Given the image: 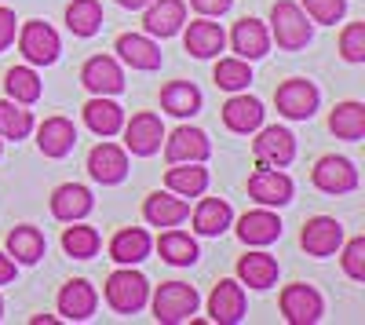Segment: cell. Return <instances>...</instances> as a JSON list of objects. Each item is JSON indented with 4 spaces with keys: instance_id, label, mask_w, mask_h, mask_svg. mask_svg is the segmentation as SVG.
<instances>
[{
    "instance_id": "cell-15",
    "label": "cell",
    "mask_w": 365,
    "mask_h": 325,
    "mask_svg": "<svg viewBox=\"0 0 365 325\" xmlns=\"http://www.w3.org/2000/svg\"><path fill=\"white\" fill-rule=\"evenodd\" d=\"M208 314L216 325H237L245 318V289H241V282L234 278L216 282V289L208 296Z\"/></svg>"
},
{
    "instance_id": "cell-28",
    "label": "cell",
    "mask_w": 365,
    "mask_h": 325,
    "mask_svg": "<svg viewBox=\"0 0 365 325\" xmlns=\"http://www.w3.org/2000/svg\"><path fill=\"white\" fill-rule=\"evenodd\" d=\"M234 223V209L223 197H201L194 209V230L201 238H220V234Z\"/></svg>"
},
{
    "instance_id": "cell-33",
    "label": "cell",
    "mask_w": 365,
    "mask_h": 325,
    "mask_svg": "<svg viewBox=\"0 0 365 325\" xmlns=\"http://www.w3.org/2000/svg\"><path fill=\"white\" fill-rule=\"evenodd\" d=\"M161 106L172 117H194L201 110V92H197L190 81H168L161 88Z\"/></svg>"
},
{
    "instance_id": "cell-16",
    "label": "cell",
    "mask_w": 365,
    "mask_h": 325,
    "mask_svg": "<svg viewBox=\"0 0 365 325\" xmlns=\"http://www.w3.org/2000/svg\"><path fill=\"white\" fill-rule=\"evenodd\" d=\"M96 307H99V292L84 278L66 282L63 292H58V314H63L66 321H88L91 314H96Z\"/></svg>"
},
{
    "instance_id": "cell-13",
    "label": "cell",
    "mask_w": 365,
    "mask_h": 325,
    "mask_svg": "<svg viewBox=\"0 0 365 325\" xmlns=\"http://www.w3.org/2000/svg\"><path fill=\"white\" fill-rule=\"evenodd\" d=\"M88 175L96 183H103V187H117L128 175V150H125V146H113V143L91 146V154H88Z\"/></svg>"
},
{
    "instance_id": "cell-9",
    "label": "cell",
    "mask_w": 365,
    "mask_h": 325,
    "mask_svg": "<svg viewBox=\"0 0 365 325\" xmlns=\"http://www.w3.org/2000/svg\"><path fill=\"white\" fill-rule=\"evenodd\" d=\"M259 139L252 143V154H256V165L263 168H285L292 165L296 158V135L289 128H278V125H270V128H256Z\"/></svg>"
},
{
    "instance_id": "cell-47",
    "label": "cell",
    "mask_w": 365,
    "mask_h": 325,
    "mask_svg": "<svg viewBox=\"0 0 365 325\" xmlns=\"http://www.w3.org/2000/svg\"><path fill=\"white\" fill-rule=\"evenodd\" d=\"M0 154H4V139H0Z\"/></svg>"
},
{
    "instance_id": "cell-14",
    "label": "cell",
    "mask_w": 365,
    "mask_h": 325,
    "mask_svg": "<svg viewBox=\"0 0 365 325\" xmlns=\"http://www.w3.org/2000/svg\"><path fill=\"white\" fill-rule=\"evenodd\" d=\"M212 154V143L201 128L190 125H179L168 139H165V161L168 165H182V161H208Z\"/></svg>"
},
{
    "instance_id": "cell-39",
    "label": "cell",
    "mask_w": 365,
    "mask_h": 325,
    "mask_svg": "<svg viewBox=\"0 0 365 325\" xmlns=\"http://www.w3.org/2000/svg\"><path fill=\"white\" fill-rule=\"evenodd\" d=\"M34 132V113L15 99H0V139H26Z\"/></svg>"
},
{
    "instance_id": "cell-24",
    "label": "cell",
    "mask_w": 365,
    "mask_h": 325,
    "mask_svg": "<svg viewBox=\"0 0 365 325\" xmlns=\"http://www.w3.org/2000/svg\"><path fill=\"white\" fill-rule=\"evenodd\" d=\"M91 190L81 187V183H63V187H55L51 194V216L58 223H73V220H84L91 212Z\"/></svg>"
},
{
    "instance_id": "cell-48",
    "label": "cell",
    "mask_w": 365,
    "mask_h": 325,
    "mask_svg": "<svg viewBox=\"0 0 365 325\" xmlns=\"http://www.w3.org/2000/svg\"><path fill=\"white\" fill-rule=\"evenodd\" d=\"M0 314H4V300H0Z\"/></svg>"
},
{
    "instance_id": "cell-45",
    "label": "cell",
    "mask_w": 365,
    "mask_h": 325,
    "mask_svg": "<svg viewBox=\"0 0 365 325\" xmlns=\"http://www.w3.org/2000/svg\"><path fill=\"white\" fill-rule=\"evenodd\" d=\"M15 271H19V263L8 252H0V285H11L15 282Z\"/></svg>"
},
{
    "instance_id": "cell-36",
    "label": "cell",
    "mask_w": 365,
    "mask_h": 325,
    "mask_svg": "<svg viewBox=\"0 0 365 325\" xmlns=\"http://www.w3.org/2000/svg\"><path fill=\"white\" fill-rule=\"evenodd\" d=\"M4 92H8V99H15L22 106H34L41 99V77L29 66H11L4 73Z\"/></svg>"
},
{
    "instance_id": "cell-42",
    "label": "cell",
    "mask_w": 365,
    "mask_h": 325,
    "mask_svg": "<svg viewBox=\"0 0 365 325\" xmlns=\"http://www.w3.org/2000/svg\"><path fill=\"white\" fill-rule=\"evenodd\" d=\"M340 249H344L340 263H344L347 278H351V282H365V238H351V242L340 245Z\"/></svg>"
},
{
    "instance_id": "cell-31",
    "label": "cell",
    "mask_w": 365,
    "mask_h": 325,
    "mask_svg": "<svg viewBox=\"0 0 365 325\" xmlns=\"http://www.w3.org/2000/svg\"><path fill=\"white\" fill-rule=\"evenodd\" d=\"M44 252H48V242H44V234L37 227L22 223V227H15L8 234V256L15 263H26V267H29V263H37Z\"/></svg>"
},
{
    "instance_id": "cell-32",
    "label": "cell",
    "mask_w": 365,
    "mask_h": 325,
    "mask_svg": "<svg viewBox=\"0 0 365 325\" xmlns=\"http://www.w3.org/2000/svg\"><path fill=\"white\" fill-rule=\"evenodd\" d=\"M158 252L165 263H172V267H190V263H197V242L190 238V234H182L175 227H168L161 238H158Z\"/></svg>"
},
{
    "instance_id": "cell-30",
    "label": "cell",
    "mask_w": 365,
    "mask_h": 325,
    "mask_svg": "<svg viewBox=\"0 0 365 325\" xmlns=\"http://www.w3.org/2000/svg\"><path fill=\"white\" fill-rule=\"evenodd\" d=\"M237 278L241 285H249L256 292L270 289L274 282H278V259H274L270 252H249L237 259Z\"/></svg>"
},
{
    "instance_id": "cell-40",
    "label": "cell",
    "mask_w": 365,
    "mask_h": 325,
    "mask_svg": "<svg viewBox=\"0 0 365 325\" xmlns=\"http://www.w3.org/2000/svg\"><path fill=\"white\" fill-rule=\"evenodd\" d=\"M299 8L307 11L311 22H322V26H336L347 11V0H299Z\"/></svg>"
},
{
    "instance_id": "cell-35",
    "label": "cell",
    "mask_w": 365,
    "mask_h": 325,
    "mask_svg": "<svg viewBox=\"0 0 365 325\" xmlns=\"http://www.w3.org/2000/svg\"><path fill=\"white\" fill-rule=\"evenodd\" d=\"M66 26L73 37H96L103 26V4L99 0H73L66 8Z\"/></svg>"
},
{
    "instance_id": "cell-5",
    "label": "cell",
    "mask_w": 365,
    "mask_h": 325,
    "mask_svg": "<svg viewBox=\"0 0 365 325\" xmlns=\"http://www.w3.org/2000/svg\"><path fill=\"white\" fill-rule=\"evenodd\" d=\"M19 51L26 55L29 66H51L55 58H58V51H63V44H58V33H55L48 22L34 19V22L22 26V33H19Z\"/></svg>"
},
{
    "instance_id": "cell-19",
    "label": "cell",
    "mask_w": 365,
    "mask_h": 325,
    "mask_svg": "<svg viewBox=\"0 0 365 325\" xmlns=\"http://www.w3.org/2000/svg\"><path fill=\"white\" fill-rule=\"evenodd\" d=\"M182 48H187L194 58H216L223 48H227V33H223V26L220 22H212V19H197L187 26V33H182Z\"/></svg>"
},
{
    "instance_id": "cell-17",
    "label": "cell",
    "mask_w": 365,
    "mask_h": 325,
    "mask_svg": "<svg viewBox=\"0 0 365 325\" xmlns=\"http://www.w3.org/2000/svg\"><path fill=\"white\" fill-rule=\"evenodd\" d=\"M230 44L237 51V58H245V63H256L270 51V29L259 22V19H237L234 29H230Z\"/></svg>"
},
{
    "instance_id": "cell-23",
    "label": "cell",
    "mask_w": 365,
    "mask_h": 325,
    "mask_svg": "<svg viewBox=\"0 0 365 325\" xmlns=\"http://www.w3.org/2000/svg\"><path fill=\"white\" fill-rule=\"evenodd\" d=\"M237 238L252 245V249H263L270 242L282 238V220L274 216L270 209H256V212H245L237 220Z\"/></svg>"
},
{
    "instance_id": "cell-38",
    "label": "cell",
    "mask_w": 365,
    "mask_h": 325,
    "mask_svg": "<svg viewBox=\"0 0 365 325\" xmlns=\"http://www.w3.org/2000/svg\"><path fill=\"white\" fill-rule=\"evenodd\" d=\"M212 81H216V88H223V92H245V88L252 84V66L237 55L220 58L216 70H212Z\"/></svg>"
},
{
    "instance_id": "cell-29",
    "label": "cell",
    "mask_w": 365,
    "mask_h": 325,
    "mask_svg": "<svg viewBox=\"0 0 365 325\" xmlns=\"http://www.w3.org/2000/svg\"><path fill=\"white\" fill-rule=\"evenodd\" d=\"M84 125L96 135L110 139V135L120 132V125H125V110H120L110 96H96L91 103H84Z\"/></svg>"
},
{
    "instance_id": "cell-27",
    "label": "cell",
    "mask_w": 365,
    "mask_h": 325,
    "mask_svg": "<svg viewBox=\"0 0 365 325\" xmlns=\"http://www.w3.org/2000/svg\"><path fill=\"white\" fill-rule=\"evenodd\" d=\"M165 187L179 197H201L208 190V168L205 161H182V165H172L165 172Z\"/></svg>"
},
{
    "instance_id": "cell-11",
    "label": "cell",
    "mask_w": 365,
    "mask_h": 325,
    "mask_svg": "<svg viewBox=\"0 0 365 325\" xmlns=\"http://www.w3.org/2000/svg\"><path fill=\"white\" fill-rule=\"evenodd\" d=\"M125 128V150L135 154V158H150V154H158L161 150V139H165V125H161V117L158 113H135L128 125H120Z\"/></svg>"
},
{
    "instance_id": "cell-18",
    "label": "cell",
    "mask_w": 365,
    "mask_h": 325,
    "mask_svg": "<svg viewBox=\"0 0 365 325\" xmlns=\"http://www.w3.org/2000/svg\"><path fill=\"white\" fill-rule=\"evenodd\" d=\"M182 22H187V4L182 0H150L143 15V29L150 37H175Z\"/></svg>"
},
{
    "instance_id": "cell-3",
    "label": "cell",
    "mask_w": 365,
    "mask_h": 325,
    "mask_svg": "<svg viewBox=\"0 0 365 325\" xmlns=\"http://www.w3.org/2000/svg\"><path fill=\"white\" fill-rule=\"evenodd\" d=\"M197 289L187 285V282H165L158 292H154V318L161 325H179V321H190L197 314Z\"/></svg>"
},
{
    "instance_id": "cell-22",
    "label": "cell",
    "mask_w": 365,
    "mask_h": 325,
    "mask_svg": "<svg viewBox=\"0 0 365 325\" xmlns=\"http://www.w3.org/2000/svg\"><path fill=\"white\" fill-rule=\"evenodd\" d=\"M37 146L44 158H66L73 146H77V128L70 117H48V121L37 128Z\"/></svg>"
},
{
    "instance_id": "cell-21",
    "label": "cell",
    "mask_w": 365,
    "mask_h": 325,
    "mask_svg": "<svg viewBox=\"0 0 365 325\" xmlns=\"http://www.w3.org/2000/svg\"><path fill=\"white\" fill-rule=\"evenodd\" d=\"M223 125L234 132V135H252L259 125H263V103L256 96H230L227 106H223Z\"/></svg>"
},
{
    "instance_id": "cell-41",
    "label": "cell",
    "mask_w": 365,
    "mask_h": 325,
    "mask_svg": "<svg viewBox=\"0 0 365 325\" xmlns=\"http://www.w3.org/2000/svg\"><path fill=\"white\" fill-rule=\"evenodd\" d=\"M340 55L344 63H365V22H351L340 33Z\"/></svg>"
},
{
    "instance_id": "cell-2",
    "label": "cell",
    "mask_w": 365,
    "mask_h": 325,
    "mask_svg": "<svg viewBox=\"0 0 365 325\" xmlns=\"http://www.w3.org/2000/svg\"><path fill=\"white\" fill-rule=\"evenodd\" d=\"M103 296H106L113 314H139L146 307V300H150V282L139 271H132V267H120V271H113L106 278Z\"/></svg>"
},
{
    "instance_id": "cell-7",
    "label": "cell",
    "mask_w": 365,
    "mask_h": 325,
    "mask_svg": "<svg viewBox=\"0 0 365 325\" xmlns=\"http://www.w3.org/2000/svg\"><path fill=\"white\" fill-rule=\"evenodd\" d=\"M299 245L307 256L314 259H325V256H336L340 245H344V223L332 220V216H314L303 223L299 230Z\"/></svg>"
},
{
    "instance_id": "cell-10",
    "label": "cell",
    "mask_w": 365,
    "mask_h": 325,
    "mask_svg": "<svg viewBox=\"0 0 365 325\" xmlns=\"http://www.w3.org/2000/svg\"><path fill=\"white\" fill-rule=\"evenodd\" d=\"M81 84L91 96H120L125 92V70L113 55H91L81 70Z\"/></svg>"
},
{
    "instance_id": "cell-4",
    "label": "cell",
    "mask_w": 365,
    "mask_h": 325,
    "mask_svg": "<svg viewBox=\"0 0 365 325\" xmlns=\"http://www.w3.org/2000/svg\"><path fill=\"white\" fill-rule=\"evenodd\" d=\"M278 304H282V314H285L289 325H314V321H322V314H325L322 292H318L314 285H303V282L285 285Z\"/></svg>"
},
{
    "instance_id": "cell-12",
    "label": "cell",
    "mask_w": 365,
    "mask_h": 325,
    "mask_svg": "<svg viewBox=\"0 0 365 325\" xmlns=\"http://www.w3.org/2000/svg\"><path fill=\"white\" fill-rule=\"evenodd\" d=\"M292 180H289V175L282 172V168H256L252 175H249V197L252 201H259L263 205V209H274V205H278V209H282V205H289L292 201Z\"/></svg>"
},
{
    "instance_id": "cell-20",
    "label": "cell",
    "mask_w": 365,
    "mask_h": 325,
    "mask_svg": "<svg viewBox=\"0 0 365 325\" xmlns=\"http://www.w3.org/2000/svg\"><path fill=\"white\" fill-rule=\"evenodd\" d=\"M143 216H146V223L150 227H179L182 220H190V205L182 201L179 194H172V190H158V194H150L146 201H143Z\"/></svg>"
},
{
    "instance_id": "cell-25",
    "label": "cell",
    "mask_w": 365,
    "mask_h": 325,
    "mask_svg": "<svg viewBox=\"0 0 365 325\" xmlns=\"http://www.w3.org/2000/svg\"><path fill=\"white\" fill-rule=\"evenodd\" d=\"M150 249H154V242H150V234L143 227H125L113 234L110 259H117L120 267H135V263H143L150 256Z\"/></svg>"
},
{
    "instance_id": "cell-8",
    "label": "cell",
    "mask_w": 365,
    "mask_h": 325,
    "mask_svg": "<svg viewBox=\"0 0 365 325\" xmlns=\"http://www.w3.org/2000/svg\"><path fill=\"white\" fill-rule=\"evenodd\" d=\"M311 183H314L322 194L340 197V194L358 190V168H354V161H347V158L325 154V158L311 168Z\"/></svg>"
},
{
    "instance_id": "cell-1",
    "label": "cell",
    "mask_w": 365,
    "mask_h": 325,
    "mask_svg": "<svg viewBox=\"0 0 365 325\" xmlns=\"http://www.w3.org/2000/svg\"><path fill=\"white\" fill-rule=\"evenodd\" d=\"M270 37L285 51H299V48L311 44L314 26L307 22V11H303L296 0H278V4L270 8Z\"/></svg>"
},
{
    "instance_id": "cell-44",
    "label": "cell",
    "mask_w": 365,
    "mask_h": 325,
    "mask_svg": "<svg viewBox=\"0 0 365 325\" xmlns=\"http://www.w3.org/2000/svg\"><path fill=\"white\" fill-rule=\"evenodd\" d=\"M230 4H234V0H190V8H194L197 15H205V19L230 11Z\"/></svg>"
},
{
    "instance_id": "cell-37",
    "label": "cell",
    "mask_w": 365,
    "mask_h": 325,
    "mask_svg": "<svg viewBox=\"0 0 365 325\" xmlns=\"http://www.w3.org/2000/svg\"><path fill=\"white\" fill-rule=\"evenodd\" d=\"M99 245H103L99 230H96V227H84L81 220H73V223L63 230V249H66V256H73V259H91V256L99 252Z\"/></svg>"
},
{
    "instance_id": "cell-34",
    "label": "cell",
    "mask_w": 365,
    "mask_h": 325,
    "mask_svg": "<svg viewBox=\"0 0 365 325\" xmlns=\"http://www.w3.org/2000/svg\"><path fill=\"white\" fill-rule=\"evenodd\" d=\"M329 128L336 139L358 143L365 135V106L361 103H340L336 110L329 113Z\"/></svg>"
},
{
    "instance_id": "cell-6",
    "label": "cell",
    "mask_w": 365,
    "mask_h": 325,
    "mask_svg": "<svg viewBox=\"0 0 365 325\" xmlns=\"http://www.w3.org/2000/svg\"><path fill=\"white\" fill-rule=\"evenodd\" d=\"M318 88L303 77H292L285 84H278V92H274V103H278V113L289 117V121H311L314 110H318Z\"/></svg>"
},
{
    "instance_id": "cell-46",
    "label": "cell",
    "mask_w": 365,
    "mask_h": 325,
    "mask_svg": "<svg viewBox=\"0 0 365 325\" xmlns=\"http://www.w3.org/2000/svg\"><path fill=\"white\" fill-rule=\"evenodd\" d=\"M117 4H120V8H132V11H139V8H146V4H150V0H117Z\"/></svg>"
},
{
    "instance_id": "cell-43",
    "label": "cell",
    "mask_w": 365,
    "mask_h": 325,
    "mask_svg": "<svg viewBox=\"0 0 365 325\" xmlns=\"http://www.w3.org/2000/svg\"><path fill=\"white\" fill-rule=\"evenodd\" d=\"M15 29H19V19L11 8H0V51H8L11 41H15Z\"/></svg>"
},
{
    "instance_id": "cell-26",
    "label": "cell",
    "mask_w": 365,
    "mask_h": 325,
    "mask_svg": "<svg viewBox=\"0 0 365 325\" xmlns=\"http://www.w3.org/2000/svg\"><path fill=\"white\" fill-rule=\"evenodd\" d=\"M117 55L125 58V63L132 70H143V73H154L161 70V48L150 41V37H139V33H125V37H117Z\"/></svg>"
}]
</instances>
